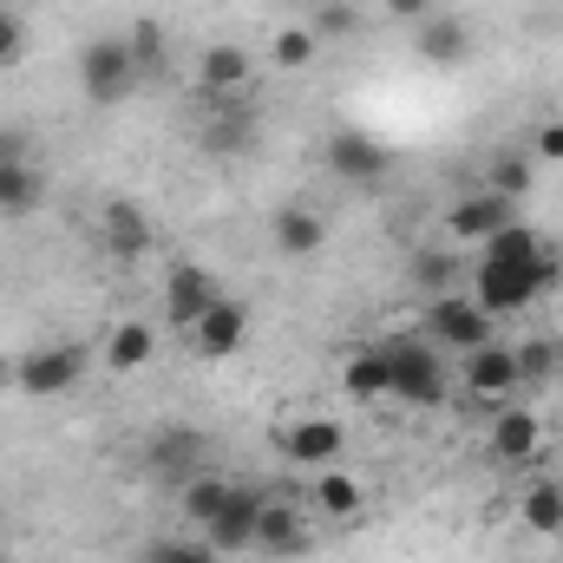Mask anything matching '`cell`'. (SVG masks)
<instances>
[{
	"label": "cell",
	"mask_w": 563,
	"mask_h": 563,
	"mask_svg": "<svg viewBox=\"0 0 563 563\" xmlns=\"http://www.w3.org/2000/svg\"><path fill=\"white\" fill-rule=\"evenodd\" d=\"M0 157H33V139H26L20 125H7V132H0Z\"/></svg>",
	"instance_id": "obj_38"
},
{
	"label": "cell",
	"mask_w": 563,
	"mask_h": 563,
	"mask_svg": "<svg viewBox=\"0 0 563 563\" xmlns=\"http://www.w3.org/2000/svg\"><path fill=\"white\" fill-rule=\"evenodd\" d=\"M256 144V112L250 106H217V119L203 125V151H217V157H236V151H250Z\"/></svg>",
	"instance_id": "obj_24"
},
{
	"label": "cell",
	"mask_w": 563,
	"mask_h": 563,
	"mask_svg": "<svg viewBox=\"0 0 563 563\" xmlns=\"http://www.w3.org/2000/svg\"><path fill=\"white\" fill-rule=\"evenodd\" d=\"M99 243H106L119 263H139L144 250H151V217H144L139 203H125V197L106 203V210H99Z\"/></svg>",
	"instance_id": "obj_18"
},
{
	"label": "cell",
	"mask_w": 563,
	"mask_h": 563,
	"mask_svg": "<svg viewBox=\"0 0 563 563\" xmlns=\"http://www.w3.org/2000/svg\"><path fill=\"white\" fill-rule=\"evenodd\" d=\"M518 367H525V380H544L558 367V347L551 341H531V347H518Z\"/></svg>",
	"instance_id": "obj_34"
},
{
	"label": "cell",
	"mask_w": 563,
	"mask_h": 563,
	"mask_svg": "<svg viewBox=\"0 0 563 563\" xmlns=\"http://www.w3.org/2000/svg\"><path fill=\"white\" fill-rule=\"evenodd\" d=\"M518 518H525V531L531 538H558L563 531V478H531L525 485V498H518Z\"/></svg>",
	"instance_id": "obj_22"
},
{
	"label": "cell",
	"mask_w": 563,
	"mask_h": 563,
	"mask_svg": "<svg viewBox=\"0 0 563 563\" xmlns=\"http://www.w3.org/2000/svg\"><path fill=\"white\" fill-rule=\"evenodd\" d=\"M79 380H86V347H79V341H46V347L20 354V367H13V387H20L26 400H59V394H73Z\"/></svg>",
	"instance_id": "obj_4"
},
{
	"label": "cell",
	"mask_w": 563,
	"mask_h": 563,
	"mask_svg": "<svg viewBox=\"0 0 563 563\" xmlns=\"http://www.w3.org/2000/svg\"><path fill=\"white\" fill-rule=\"evenodd\" d=\"M314 53H321L314 26H282L276 40H269V59H276V73H308V66H314Z\"/></svg>",
	"instance_id": "obj_28"
},
{
	"label": "cell",
	"mask_w": 563,
	"mask_h": 563,
	"mask_svg": "<svg viewBox=\"0 0 563 563\" xmlns=\"http://www.w3.org/2000/svg\"><path fill=\"white\" fill-rule=\"evenodd\" d=\"M295 7H328V0H295Z\"/></svg>",
	"instance_id": "obj_40"
},
{
	"label": "cell",
	"mask_w": 563,
	"mask_h": 563,
	"mask_svg": "<svg viewBox=\"0 0 563 563\" xmlns=\"http://www.w3.org/2000/svg\"><path fill=\"white\" fill-rule=\"evenodd\" d=\"M538 250H544V236H538V230H525V223H505V230H498V236H492L478 256H485V263H511V269H531V263H538Z\"/></svg>",
	"instance_id": "obj_27"
},
{
	"label": "cell",
	"mask_w": 563,
	"mask_h": 563,
	"mask_svg": "<svg viewBox=\"0 0 563 563\" xmlns=\"http://www.w3.org/2000/svg\"><path fill=\"white\" fill-rule=\"evenodd\" d=\"M139 59H132V46H125V33H112V40H92L86 53H79V92L92 99V106H125L132 92H139Z\"/></svg>",
	"instance_id": "obj_3"
},
{
	"label": "cell",
	"mask_w": 563,
	"mask_h": 563,
	"mask_svg": "<svg viewBox=\"0 0 563 563\" xmlns=\"http://www.w3.org/2000/svg\"><path fill=\"white\" fill-rule=\"evenodd\" d=\"M563 282V256L544 243L538 250V263L531 269H511V263H485L478 256V269H472V301L492 314V321H505V314H525L538 295H551Z\"/></svg>",
	"instance_id": "obj_1"
},
{
	"label": "cell",
	"mask_w": 563,
	"mask_h": 563,
	"mask_svg": "<svg viewBox=\"0 0 563 563\" xmlns=\"http://www.w3.org/2000/svg\"><path fill=\"white\" fill-rule=\"evenodd\" d=\"M151 354H157V328L151 321H119L106 334V367L112 374H139V367H151Z\"/></svg>",
	"instance_id": "obj_23"
},
{
	"label": "cell",
	"mask_w": 563,
	"mask_h": 563,
	"mask_svg": "<svg viewBox=\"0 0 563 563\" xmlns=\"http://www.w3.org/2000/svg\"><path fill=\"white\" fill-rule=\"evenodd\" d=\"M269 236H276L282 256H314V250L328 243V223H321V210H308V203H282L276 223H269Z\"/></svg>",
	"instance_id": "obj_21"
},
{
	"label": "cell",
	"mask_w": 563,
	"mask_h": 563,
	"mask_svg": "<svg viewBox=\"0 0 563 563\" xmlns=\"http://www.w3.org/2000/svg\"><path fill=\"white\" fill-rule=\"evenodd\" d=\"M551 347H558V354H563V328H558V341H551Z\"/></svg>",
	"instance_id": "obj_41"
},
{
	"label": "cell",
	"mask_w": 563,
	"mask_h": 563,
	"mask_svg": "<svg viewBox=\"0 0 563 563\" xmlns=\"http://www.w3.org/2000/svg\"><path fill=\"white\" fill-rule=\"evenodd\" d=\"M217 295H223V288H217V276H210L203 263H177V269L164 276V321L190 334V328L210 314V301H217Z\"/></svg>",
	"instance_id": "obj_11"
},
{
	"label": "cell",
	"mask_w": 563,
	"mask_h": 563,
	"mask_svg": "<svg viewBox=\"0 0 563 563\" xmlns=\"http://www.w3.org/2000/svg\"><path fill=\"white\" fill-rule=\"evenodd\" d=\"M125 46H132V59H139L144 79L164 73V26H157V20H132V26H125Z\"/></svg>",
	"instance_id": "obj_30"
},
{
	"label": "cell",
	"mask_w": 563,
	"mask_h": 563,
	"mask_svg": "<svg viewBox=\"0 0 563 563\" xmlns=\"http://www.w3.org/2000/svg\"><path fill=\"white\" fill-rule=\"evenodd\" d=\"M256 518H263V492H256V485H236V492H230V505L203 525V544H210L217 558L256 551Z\"/></svg>",
	"instance_id": "obj_9"
},
{
	"label": "cell",
	"mask_w": 563,
	"mask_h": 563,
	"mask_svg": "<svg viewBox=\"0 0 563 563\" xmlns=\"http://www.w3.org/2000/svg\"><path fill=\"white\" fill-rule=\"evenodd\" d=\"M361 26V13L347 7V0H328V7H314V40H347Z\"/></svg>",
	"instance_id": "obj_32"
},
{
	"label": "cell",
	"mask_w": 563,
	"mask_h": 563,
	"mask_svg": "<svg viewBox=\"0 0 563 563\" xmlns=\"http://www.w3.org/2000/svg\"><path fill=\"white\" fill-rule=\"evenodd\" d=\"M394 170V151L380 139H367V132H334L328 139V177H341V184H380Z\"/></svg>",
	"instance_id": "obj_10"
},
{
	"label": "cell",
	"mask_w": 563,
	"mask_h": 563,
	"mask_svg": "<svg viewBox=\"0 0 563 563\" xmlns=\"http://www.w3.org/2000/svg\"><path fill=\"white\" fill-rule=\"evenodd\" d=\"M413 276H420L426 288H439V282H452L459 269H452V256H432V250H426L420 263H413ZM439 295H445V288H439Z\"/></svg>",
	"instance_id": "obj_36"
},
{
	"label": "cell",
	"mask_w": 563,
	"mask_h": 563,
	"mask_svg": "<svg viewBox=\"0 0 563 563\" xmlns=\"http://www.w3.org/2000/svg\"><path fill=\"white\" fill-rule=\"evenodd\" d=\"M26 59V20L20 7H0V66H20Z\"/></svg>",
	"instance_id": "obj_33"
},
{
	"label": "cell",
	"mask_w": 563,
	"mask_h": 563,
	"mask_svg": "<svg viewBox=\"0 0 563 563\" xmlns=\"http://www.w3.org/2000/svg\"><path fill=\"white\" fill-rule=\"evenodd\" d=\"M511 210H518V203H505V197H492V190H478V197H459V203L445 210V236H452V243H478V250H485V243H492L505 223H518Z\"/></svg>",
	"instance_id": "obj_14"
},
{
	"label": "cell",
	"mask_w": 563,
	"mask_h": 563,
	"mask_svg": "<svg viewBox=\"0 0 563 563\" xmlns=\"http://www.w3.org/2000/svg\"><path fill=\"white\" fill-rule=\"evenodd\" d=\"M387 13H394V20H413V26H420L426 13H439V0H387Z\"/></svg>",
	"instance_id": "obj_37"
},
{
	"label": "cell",
	"mask_w": 563,
	"mask_h": 563,
	"mask_svg": "<svg viewBox=\"0 0 563 563\" xmlns=\"http://www.w3.org/2000/svg\"><path fill=\"white\" fill-rule=\"evenodd\" d=\"M308 505L321 511V518H361V505H367V485L354 478V472H341V465H321L314 472V485H308Z\"/></svg>",
	"instance_id": "obj_19"
},
{
	"label": "cell",
	"mask_w": 563,
	"mask_h": 563,
	"mask_svg": "<svg viewBox=\"0 0 563 563\" xmlns=\"http://www.w3.org/2000/svg\"><path fill=\"white\" fill-rule=\"evenodd\" d=\"M144 563H223L210 544H184V538H151L144 544Z\"/></svg>",
	"instance_id": "obj_31"
},
{
	"label": "cell",
	"mask_w": 563,
	"mask_h": 563,
	"mask_svg": "<svg viewBox=\"0 0 563 563\" xmlns=\"http://www.w3.org/2000/svg\"><path fill=\"white\" fill-rule=\"evenodd\" d=\"M341 445H347V432H341V420H288L276 432V452L288 459V465H301V472H321V465H341Z\"/></svg>",
	"instance_id": "obj_7"
},
{
	"label": "cell",
	"mask_w": 563,
	"mask_h": 563,
	"mask_svg": "<svg viewBox=\"0 0 563 563\" xmlns=\"http://www.w3.org/2000/svg\"><path fill=\"white\" fill-rule=\"evenodd\" d=\"M531 151H538L544 164H563V119H544L538 139H531Z\"/></svg>",
	"instance_id": "obj_35"
},
{
	"label": "cell",
	"mask_w": 563,
	"mask_h": 563,
	"mask_svg": "<svg viewBox=\"0 0 563 563\" xmlns=\"http://www.w3.org/2000/svg\"><path fill=\"white\" fill-rule=\"evenodd\" d=\"M426 334H432V347H452V354H472V347H485L492 341V314L472 301V295H432V308H426Z\"/></svg>",
	"instance_id": "obj_5"
},
{
	"label": "cell",
	"mask_w": 563,
	"mask_h": 563,
	"mask_svg": "<svg viewBox=\"0 0 563 563\" xmlns=\"http://www.w3.org/2000/svg\"><path fill=\"white\" fill-rule=\"evenodd\" d=\"M341 387H347V400H394V387H387V361H380V347H361V354H347L341 361Z\"/></svg>",
	"instance_id": "obj_25"
},
{
	"label": "cell",
	"mask_w": 563,
	"mask_h": 563,
	"mask_svg": "<svg viewBox=\"0 0 563 563\" xmlns=\"http://www.w3.org/2000/svg\"><path fill=\"white\" fill-rule=\"evenodd\" d=\"M492 184V197H505V203H518V197H531V157L525 151H505V157H492V170H485Z\"/></svg>",
	"instance_id": "obj_29"
},
{
	"label": "cell",
	"mask_w": 563,
	"mask_h": 563,
	"mask_svg": "<svg viewBox=\"0 0 563 563\" xmlns=\"http://www.w3.org/2000/svg\"><path fill=\"white\" fill-rule=\"evenodd\" d=\"M413 53H420L426 66H465L472 59V26L459 20V13H426L420 26H413Z\"/></svg>",
	"instance_id": "obj_16"
},
{
	"label": "cell",
	"mask_w": 563,
	"mask_h": 563,
	"mask_svg": "<svg viewBox=\"0 0 563 563\" xmlns=\"http://www.w3.org/2000/svg\"><path fill=\"white\" fill-rule=\"evenodd\" d=\"M250 79H256V59L243 53V46H203L197 53V86H203V99L210 106H230V99H243L250 92Z\"/></svg>",
	"instance_id": "obj_12"
},
{
	"label": "cell",
	"mask_w": 563,
	"mask_h": 563,
	"mask_svg": "<svg viewBox=\"0 0 563 563\" xmlns=\"http://www.w3.org/2000/svg\"><path fill=\"white\" fill-rule=\"evenodd\" d=\"M380 361H387V387H394V400H407V407H445V394H452V380H445V361H439V347L426 341V334H387L380 341Z\"/></svg>",
	"instance_id": "obj_2"
},
{
	"label": "cell",
	"mask_w": 563,
	"mask_h": 563,
	"mask_svg": "<svg viewBox=\"0 0 563 563\" xmlns=\"http://www.w3.org/2000/svg\"><path fill=\"white\" fill-rule=\"evenodd\" d=\"M0 563H7V558H0Z\"/></svg>",
	"instance_id": "obj_43"
},
{
	"label": "cell",
	"mask_w": 563,
	"mask_h": 563,
	"mask_svg": "<svg viewBox=\"0 0 563 563\" xmlns=\"http://www.w3.org/2000/svg\"><path fill=\"white\" fill-rule=\"evenodd\" d=\"M256 551H263V558H308V551H314V538H308V525H301V511H295V505L263 498V518H256Z\"/></svg>",
	"instance_id": "obj_17"
},
{
	"label": "cell",
	"mask_w": 563,
	"mask_h": 563,
	"mask_svg": "<svg viewBox=\"0 0 563 563\" xmlns=\"http://www.w3.org/2000/svg\"><path fill=\"white\" fill-rule=\"evenodd\" d=\"M485 452L498 465H531L544 452V413L538 407H518V400H498L492 426H485Z\"/></svg>",
	"instance_id": "obj_6"
},
{
	"label": "cell",
	"mask_w": 563,
	"mask_h": 563,
	"mask_svg": "<svg viewBox=\"0 0 563 563\" xmlns=\"http://www.w3.org/2000/svg\"><path fill=\"white\" fill-rule=\"evenodd\" d=\"M46 203V170L33 157H0V217H33Z\"/></svg>",
	"instance_id": "obj_20"
},
{
	"label": "cell",
	"mask_w": 563,
	"mask_h": 563,
	"mask_svg": "<svg viewBox=\"0 0 563 563\" xmlns=\"http://www.w3.org/2000/svg\"><path fill=\"white\" fill-rule=\"evenodd\" d=\"M525 387V367H518V347H505V341H485V347H472L465 354V394L472 400H511Z\"/></svg>",
	"instance_id": "obj_8"
},
{
	"label": "cell",
	"mask_w": 563,
	"mask_h": 563,
	"mask_svg": "<svg viewBox=\"0 0 563 563\" xmlns=\"http://www.w3.org/2000/svg\"><path fill=\"white\" fill-rule=\"evenodd\" d=\"M177 492H184V498H177V505H184V518L203 531V525H210V518L230 505V492H236V485H230V478H210V472H197V478H184Z\"/></svg>",
	"instance_id": "obj_26"
},
{
	"label": "cell",
	"mask_w": 563,
	"mask_h": 563,
	"mask_svg": "<svg viewBox=\"0 0 563 563\" xmlns=\"http://www.w3.org/2000/svg\"><path fill=\"white\" fill-rule=\"evenodd\" d=\"M243 341H250V308H243L236 295H217V301H210V314L190 328V347H197L203 361H230Z\"/></svg>",
	"instance_id": "obj_13"
},
{
	"label": "cell",
	"mask_w": 563,
	"mask_h": 563,
	"mask_svg": "<svg viewBox=\"0 0 563 563\" xmlns=\"http://www.w3.org/2000/svg\"><path fill=\"white\" fill-rule=\"evenodd\" d=\"M0 7H13V0H0Z\"/></svg>",
	"instance_id": "obj_42"
},
{
	"label": "cell",
	"mask_w": 563,
	"mask_h": 563,
	"mask_svg": "<svg viewBox=\"0 0 563 563\" xmlns=\"http://www.w3.org/2000/svg\"><path fill=\"white\" fill-rule=\"evenodd\" d=\"M144 465H151L164 485H184V478H197V465H203V432H197V426H164V432H151V445H144Z\"/></svg>",
	"instance_id": "obj_15"
},
{
	"label": "cell",
	"mask_w": 563,
	"mask_h": 563,
	"mask_svg": "<svg viewBox=\"0 0 563 563\" xmlns=\"http://www.w3.org/2000/svg\"><path fill=\"white\" fill-rule=\"evenodd\" d=\"M551 544H558V563H563V531H558V538H551Z\"/></svg>",
	"instance_id": "obj_39"
}]
</instances>
